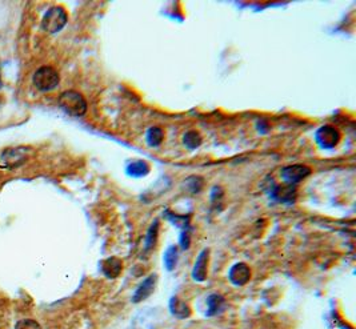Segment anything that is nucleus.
Masks as SVG:
<instances>
[{
  "label": "nucleus",
  "instance_id": "dca6fc26",
  "mask_svg": "<svg viewBox=\"0 0 356 329\" xmlns=\"http://www.w3.org/2000/svg\"><path fill=\"white\" fill-rule=\"evenodd\" d=\"M163 262H164V265H166L168 271H172L176 266V263H178V248L174 247V245L170 247L164 253Z\"/></svg>",
  "mask_w": 356,
  "mask_h": 329
},
{
  "label": "nucleus",
  "instance_id": "1a4fd4ad",
  "mask_svg": "<svg viewBox=\"0 0 356 329\" xmlns=\"http://www.w3.org/2000/svg\"><path fill=\"white\" fill-rule=\"evenodd\" d=\"M156 281H158V276L156 275H151L148 276L147 279L139 285V288L136 289L135 295L132 297V301L134 302H140L148 298L151 296V293L155 291V285H156Z\"/></svg>",
  "mask_w": 356,
  "mask_h": 329
},
{
  "label": "nucleus",
  "instance_id": "6e6552de",
  "mask_svg": "<svg viewBox=\"0 0 356 329\" xmlns=\"http://www.w3.org/2000/svg\"><path fill=\"white\" fill-rule=\"evenodd\" d=\"M208 259H210V249L206 248L199 255L196 262H195L194 269H192V277L196 281H204L207 277Z\"/></svg>",
  "mask_w": 356,
  "mask_h": 329
},
{
  "label": "nucleus",
  "instance_id": "9b49d317",
  "mask_svg": "<svg viewBox=\"0 0 356 329\" xmlns=\"http://www.w3.org/2000/svg\"><path fill=\"white\" fill-rule=\"evenodd\" d=\"M170 311H171L172 316H175L176 319H180V320L191 316V309H189L188 304H185L178 297H172L170 300Z\"/></svg>",
  "mask_w": 356,
  "mask_h": 329
},
{
  "label": "nucleus",
  "instance_id": "aec40b11",
  "mask_svg": "<svg viewBox=\"0 0 356 329\" xmlns=\"http://www.w3.org/2000/svg\"><path fill=\"white\" fill-rule=\"evenodd\" d=\"M0 88H1V77H0Z\"/></svg>",
  "mask_w": 356,
  "mask_h": 329
},
{
  "label": "nucleus",
  "instance_id": "f03ea898",
  "mask_svg": "<svg viewBox=\"0 0 356 329\" xmlns=\"http://www.w3.org/2000/svg\"><path fill=\"white\" fill-rule=\"evenodd\" d=\"M30 155H31L30 147L7 148L0 155V167L5 168V169H15L24 164Z\"/></svg>",
  "mask_w": 356,
  "mask_h": 329
},
{
  "label": "nucleus",
  "instance_id": "6ab92c4d",
  "mask_svg": "<svg viewBox=\"0 0 356 329\" xmlns=\"http://www.w3.org/2000/svg\"><path fill=\"white\" fill-rule=\"evenodd\" d=\"M15 329H41L40 325L34 320H22L19 321Z\"/></svg>",
  "mask_w": 356,
  "mask_h": 329
},
{
  "label": "nucleus",
  "instance_id": "39448f33",
  "mask_svg": "<svg viewBox=\"0 0 356 329\" xmlns=\"http://www.w3.org/2000/svg\"><path fill=\"white\" fill-rule=\"evenodd\" d=\"M311 173V169L306 165L302 164H293V165H288L282 169V179H283L287 184L295 185L304 180L307 176Z\"/></svg>",
  "mask_w": 356,
  "mask_h": 329
},
{
  "label": "nucleus",
  "instance_id": "423d86ee",
  "mask_svg": "<svg viewBox=\"0 0 356 329\" xmlns=\"http://www.w3.org/2000/svg\"><path fill=\"white\" fill-rule=\"evenodd\" d=\"M316 140L323 148H334L340 140V133L334 127L324 126L316 132Z\"/></svg>",
  "mask_w": 356,
  "mask_h": 329
},
{
  "label": "nucleus",
  "instance_id": "20e7f679",
  "mask_svg": "<svg viewBox=\"0 0 356 329\" xmlns=\"http://www.w3.org/2000/svg\"><path fill=\"white\" fill-rule=\"evenodd\" d=\"M68 15L62 7H51L43 16L41 28L48 33H56L67 24Z\"/></svg>",
  "mask_w": 356,
  "mask_h": 329
},
{
  "label": "nucleus",
  "instance_id": "f3484780",
  "mask_svg": "<svg viewBox=\"0 0 356 329\" xmlns=\"http://www.w3.org/2000/svg\"><path fill=\"white\" fill-rule=\"evenodd\" d=\"M184 144L187 148L196 149L202 144V136L196 131H188L184 133Z\"/></svg>",
  "mask_w": 356,
  "mask_h": 329
},
{
  "label": "nucleus",
  "instance_id": "0eeeda50",
  "mask_svg": "<svg viewBox=\"0 0 356 329\" xmlns=\"http://www.w3.org/2000/svg\"><path fill=\"white\" fill-rule=\"evenodd\" d=\"M249 277H251V269L244 263L235 264L230 269V272H228V279L236 287H242V285L247 284Z\"/></svg>",
  "mask_w": 356,
  "mask_h": 329
},
{
  "label": "nucleus",
  "instance_id": "9d476101",
  "mask_svg": "<svg viewBox=\"0 0 356 329\" xmlns=\"http://www.w3.org/2000/svg\"><path fill=\"white\" fill-rule=\"evenodd\" d=\"M123 269V263L117 257H108L102 263V271L108 279H115L120 275Z\"/></svg>",
  "mask_w": 356,
  "mask_h": 329
},
{
  "label": "nucleus",
  "instance_id": "4468645a",
  "mask_svg": "<svg viewBox=\"0 0 356 329\" xmlns=\"http://www.w3.org/2000/svg\"><path fill=\"white\" fill-rule=\"evenodd\" d=\"M149 172V165L143 160H139V162L132 163L128 165L127 168V173L132 177H142V176H145Z\"/></svg>",
  "mask_w": 356,
  "mask_h": 329
},
{
  "label": "nucleus",
  "instance_id": "f257e3e1",
  "mask_svg": "<svg viewBox=\"0 0 356 329\" xmlns=\"http://www.w3.org/2000/svg\"><path fill=\"white\" fill-rule=\"evenodd\" d=\"M59 105L64 112L71 116L80 117L87 112V101L81 94L76 91H64L59 96Z\"/></svg>",
  "mask_w": 356,
  "mask_h": 329
},
{
  "label": "nucleus",
  "instance_id": "2eb2a0df",
  "mask_svg": "<svg viewBox=\"0 0 356 329\" xmlns=\"http://www.w3.org/2000/svg\"><path fill=\"white\" fill-rule=\"evenodd\" d=\"M163 139H164V132L160 127H152L149 128L147 132V143L151 147H158L162 144Z\"/></svg>",
  "mask_w": 356,
  "mask_h": 329
},
{
  "label": "nucleus",
  "instance_id": "ddd939ff",
  "mask_svg": "<svg viewBox=\"0 0 356 329\" xmlns=\"http://www.w3.org/2000/svg\"><path fill=\"white\" fill-rule=\"evenodd\" d=\"M272 196L282 201H293V198H295L293 185L287 184L285 187H275L272 190Z\"/></svg>",
  "mask_w": 356,
  "mask_h": 329
},
{
  "label": "nucleus",
  "instance_id": "f8f14e48",
  "mask_svg": "<svg viewBox=\"0 0 356 329\" xmlns=\"http://www.w3.org/2000/svg\"><path fill=\"white\" fill-rule=\"evenodd\" d=\"M224 304H225V300L223 298V296H220V295L214 293L211 296H208L207 316H215L217 315V313H220V312L224 309Z\"/></svg>",
  "mask_w": 356,
  "mask_h": 329
},
{
  "label": "nucleus",
  "instance_id": "7ed1b4c3",
  "mask_svg": "<svg viewBox=\"0 0 356 329\" xmlns=\"http://www.w3.org/2000/svg\"><path fill=\"white\" fill-rule=\"evenodd\" d=\"M32 80H34V86L36 87L37 90L41 91V92H47V91L54 90L58 87L60 77H59L56 69L48 67V66H44V67H40L35 71Z\"/></svg>",
  "mask_w": 356,
  "mask_h": 329
},
{
  "label": "nucleus",
  "instance_id": "a211bd4d",
  "mask_svg": "<svg viewBox=\"0 0 356 329\" xmlns=\"http://www.w3.org/2000/svg\"><path fill=\"white\" fill-rule=\"evenodd\" d=\"M158 230H159V223L156 220L153 221V224L149 227L148 232H147V237H145V251L153 248V245L156 243L158 239Z\"/></svg>",
  "mask_w": 356,
  "mask_h": 329
}]
</instances>
